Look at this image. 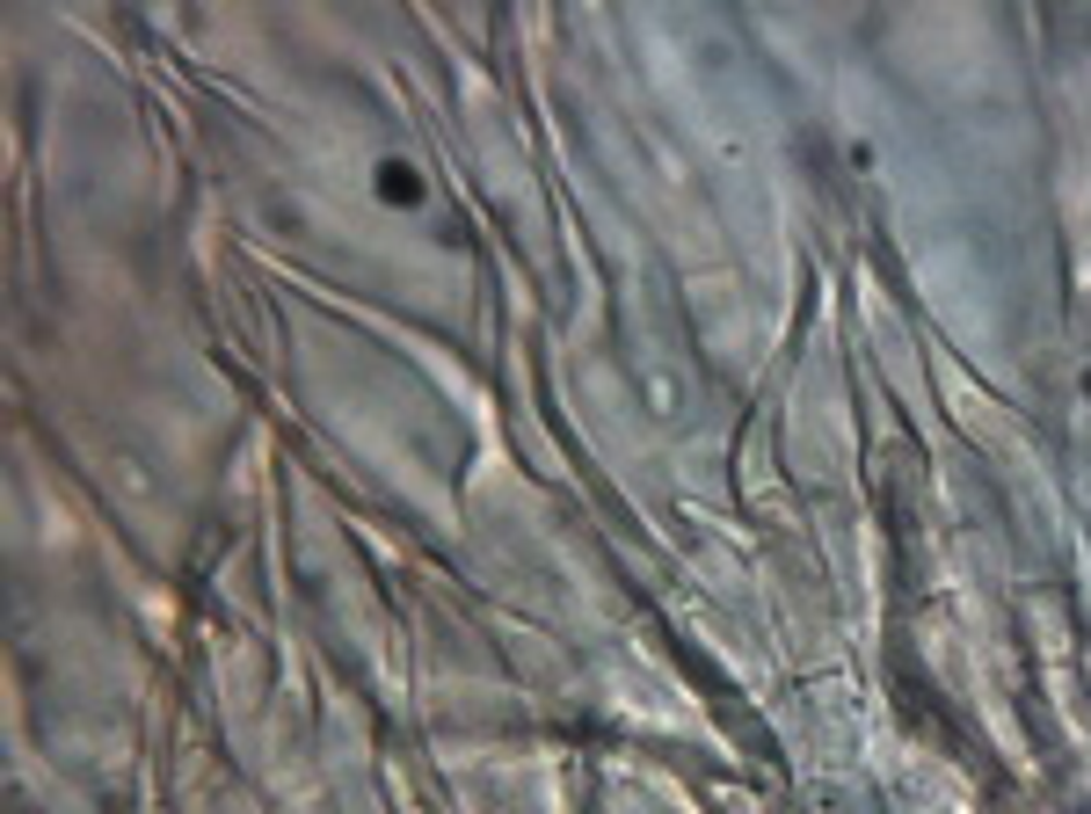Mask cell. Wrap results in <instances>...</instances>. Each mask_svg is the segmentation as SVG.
<instances>
[{
    "label": "cell",
    "mask_w": 1091,
    "mask_h": 814,
    "mask_svg": "<svg viewBox=\"0 0 1091 814\" xmlns=\"http://www.w3.org/2000/svg\"><path fill=\"white\" fill-rule=\"evenodd\" d=\"M379 196H386V204H415V196H422V182H415V168L379 161Z\"/></svg>",
    "instance_id": "6da1fadb"
}]
</instances>
